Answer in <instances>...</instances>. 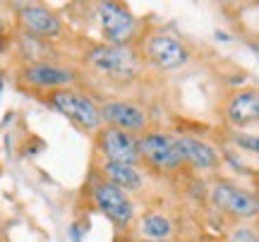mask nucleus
Listing matches in <instances>:
<instances>
[{"label":"nucleus","mask_w":259,"mask_h":242,"mask_svg":"<svg viewBox=\"0 0 259 242\" xmlns=\"http://www.w3.org/2000/svg\"><path fill=\"white\" fill-rule=\"evenodd\" d=\"M84 60L89 67L115 79H130L139 70V58L130 46H94Z\"/></svg>","instance_id":"nucleus-1"},{"label":"nucleus","mask_w":259,"mask_h":242,"mask_svg":"<svg viewBox=\"0 0 259 242\" xmlns=\"http://www.w3.org/2000/svg\"><path fill=\"white\" fill-rule=\"evenodd\" d=\"M51 103L65 118H70L79 130L94 132L101 127V108L84 93L72 91V89H58L51 93Z\"/></svg>","instance_id":"nucleus-2"},{"label":"nucleus","mask_w":259,"mask_h":242,"mask_svg":"<svg viewBox=\"0 0 259 242\" xmlns=\"http://www.w3.org/2000/svg\"><path fill=\"white\" fill-rule=\"evenodd\" d=\"M137 144H139V156L149 161L158 170H178L185 163L183 151L178 147V139L168 137V134L151 132V134H144L142 139H137Z\"/></svg>","instance_id":"nucleus-3"},{"label":"nucleus","mask_w":259,"mask_h":242,"mask_svg":"<svg viewBox=\"0 0 259 242\" xmlns=\"http://www.w3.org/2000/svg\"><path fill=\"white\" fill-rule=\"evenodd\" d=\"M94 204L106 218H111L115 225H127L135 216V206L130 202L127 192H122L120 187L111 185L106 177H101L99 182H94Z\"/></svg>","instance_id":"nucleus-4"},{"label":"nucleus","mask_w":259,"mask_h":242,"mask_svg":"<svg viewBox=\"0 0 259 242\" xmlns=\"http://www.w3.org/2000/svg\"><path fill=\"white\" fill-rule=\"evenodd\" d=\"M99 19L111 46H127L137 34V19L120 3H103L99 8Z\"/></svg>","instance_id":"nucleus-5"},{"label":"nucleus","mask_w":259,"mask_h":242,"mask_svg":"<svg viewBox=\"0 0 259 242\" xmlns=\"http://www.w3.org/2000/svg\"><path fill=\"white\" fill-rule=\"evenodd\" d=\"M99 149L106 156V161H115V163H127V166H137L139 156V144L137 139L127 134V132L118 130V127H101L99 130Z\"/></svg>","instance_id":"nucleus-6"},{"label":"nucleus","mask_w":259,"mask_h":242,"mask_svg":"<svg viewBox=\"0 0 259 242\" xmlns=\"http://www.w3.org/2000/svg\"><path fill=\"white\" fill-rule=\"evenodd\" d=\"M101 120L108 122L111 127L127 132V134H139L147 130V113L139 106L130 101H108L101 106Z\"/></svg>","instance_id":"nucleus-7"},{"label":"nucleus","mask_w":259,"mask_h":242,"mask_svg":"<svg viewBox=\"0 0 259 242\" xmlns=\"http://www.w3.org/2000/svg\"><path fill=\"white\" fill-rule=\"evenodd\" d=\"M213 204L228 211L233 216H257L259 214V197L245 192L240 187H233L228 182H219L211 192Z\"/></svg>","instance_id":"nucleus-8"},{"label":"nucleus","mask_w":259,"mask_h":242,"mask_svg":"<svg viewBox=\"0 0 259 242\" xmlns=\"http://www.w3.org/2000/svg\"><path fill=\"white\" fill-rule=\"evenodd\" d=\"M144 51H147L149 60L161 70H178L187 63V48L173 36H163V34L151 36Z\"/></svg>","instance_id":"nucleus-9"},{"label":"nucleus","mask_w":259,"mask_h":242,"mask_svg":"<svg viewBox=\"0 0 259 242\" xmlns=\"http://www.w3.org/2000/svg\"><path fill=\"white\" fill-rule=\"evenodd\" d=\"M19 19L24 29L29 31V36H38V38H56L60 36V19L44 5H24L19 10Z\"/></svg>","instance_id":"nucleus-10"},{"label":"nucleus","mask_w":259,"mask_h":242,"mask_svg":"<svg viewBox=\"0 0 259 242\" xmlns=\"http://www.w3.org/2000/svg\"><path fill=\"white\" fill-rule=\"evenodd\" d=\"M22 77L34 86H44V89H60L67 84L74 82V72L67 70L63 65H53V63H31L29 67H24Z\"/></svg>","instance_id":"nucleus-11"},{"label":"nucleus","mask_w":259,"mask_h":242,"mask_svg":"<svg viewBox=\"0 0 259 242\" xmlns=\"http://www.w3.org/2000/svg\"><path fill=\"white\" fill-rule=\"evenodd\" d=\"M226 118L233 125H250L259 120V89H240L226 101Z\"/></svg>","instance_id":"nucleus-12"},{"label":"nucleus","mask_w":259,"mask_h":242,"mask_svg":"<svg viewBox=\"0 0 259 242\" xmlns=\"http://www.w3.org/2000/svg\"><path fill=\"white\" fill-rule=\"evenodd\" d=\"M178 147L183 151V159L190 161L192 166L202 168V170H209V168L219 166V154L206 141L194 139V137H183V139H178Z\"/></svg>","instance_id":"nucleus-13"},{"label":"nucleus","mask_w":259,"mask_h":242,"mask_svg":"<svg viewBox=\"0 0 259 242\" xmlns=\"http://www.w3.org/2000/svg\"><path fill=\"white\" fill-rule=\"evenodd\" d=\"M103 177L111 185L120 187L122 192H137V189H142V173L137 170V166L103 161Z\"/></svg>","instance_id":"nucleus-14"},{"label":"nucleus","mask_w":259,"mask_h":242,"mask_svg":"<svg viewBox=\"0 0 259 242\" xmlns=\"http://www.w3.org/2000/svg\"><path fill=\"white\" fill-rule=\"evenodd\" d=\"M142 233L151 237V240H163L168 235L173 233V223L168 216H161V214H149L142 218Z\"/></svg>","instance_id":"nucleus-15"},{"label":"nucleus","mask_w":259,"mask_h":242,"mask_svg":"<svg viewBox=\"0 0 259 242\" xmlns=\"http://www.w3.org/2000/svg\"><path fill=\"white\" fill-rule=\"evenodd\" d=\"M231 242H259V237L252 233L250 228H238V230L231 235Z\"/></svg>","instance_id":"nucleus-16"},{"label":"nucleus","mask_w":259,"mask_h":242,"mask_svg":"<svg viewBox=\"0 0 259 242\" xmlns=\"http://www.w3.org/2000/svg\"><path fill=\"white\" fill-rule=\"evenodd\" d=\"M238 144H240L242 149H250L259 154V137H238Z\"/></svg>","instance_id":"nucleus-17"},{"label":"nucleus","mask_w":259,"mask_h":242,"mask_svg":"<svg viewBox=\"0 0 259 242\" xmlns=\"http://www.w3.org/2000/svg\"><path fill=\"white\" fill-rule=\"evenodd\" d=\"M0 34H3V19H0Z\"/></svg>","instance_id":"nucleus-18"},{"label":"nucleus","mask_w":259,"mask_h":242,"mask_svg":"<svg viewBox=\"0 0 259 242\" xmlns=\"http://www.w3.org/2000/svg\"><path fill=\"white\" fill-rule=\"evenodd\" d=\"M0 51H3V41H0Z\"/></svg>","instance_id":"nucleus-19"}]
</instances>
